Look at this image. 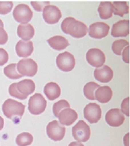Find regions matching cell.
Wrapping results in <instances>:
<instances>
[{"mask_svg":"<svg viewBox=\"0 0 130 146\" xmlns=\"http://www.w3.org/2000/svg\"><path fill=\"white\" fill-rule=\"evenodd\" d=\"M65 108H70V104H69L68 101H66L65 100H61L55 103L52 107V111H53L54 115L56 117H58L59 113L60 111H62L63 109Z\"/></svg>","mask_w":130,"mask_h":146,"instance_id":"29","label":"cell"},{"mask_svg":"<svg viewBox=\"0 0 130 146\" xmlns=\"http://www.w3.org/2000/svg\"><path fill=\"white\" fill-rule=\"evenodd\" d=\"M34 33V28L30 23L20 24L17 27V35L24 41H29L31 38H33Z\"/></svg>","mask_w":130,"mask_h":146,"instance_id":"19","label":"cell"},{"mask_svg":"<svg viewBox=\"0 0 130 146\" xmlns=\"http://www.w3.org/2000/svg\"><path fill=\"white\" fill-rule=\"evenodd\" d=\"M124 145L125 146H129V133H127L124 137Z\"/></svg>","mask_w":130,"mask_h":146,"instance_id":"37","label":"cell"},{"mask_svg":"<svg viewBox=\"0 0 130 146\" xmlns=\"http://www.w3.org/2000/svg\"><path fill=\"white\" fill-rule=\"evenodd\" d=\"M101 86L99 84H97L94 82H90L85 85L83 87V94L86 96V98L90 100H94L95 96L94 93L97 88H99Z\"/></svg>","mask_w":130,"mask_h":146,"instance_id":"25","label":"cell"},{"mask_svg":"<svg viewBox=\"0 0 130 146\" xmlns=\"http://www.w3.org/2000/svg\"><path fill=\"white\" fill-rule=\"evenodd\" d=\"M8 40V34L3 27H0V45L6 44Z\"/></svg>","mask_w":130,"mask_h":146,"instance_id":"35","label":"cell"},{"mask_svg":"<svg viewBox=\"0 0 130 146\" xmlns=\"http://www.w3.org/2000/svg\"><path fill=\"white\" fill-rule=\"evenodd\" d=\"M110 27L107 23L104 22H97L92 23L89 27V35L92 38L101 39L104 38L109 33Z\"/></svg>","mask_w":130,"mask_h":146,"instance_id":"11","label":"cell"},{"mask_svg":"<svg viewBox=\"0 0 130 146\" xmlns=\"http://www.w3.org/2000/svg\"><path fill=\"white\" fill-rule=\"evenodd\" d=\"M9 93L11 96H13L15 98L19 99V100H26L27 98V96L22 95L21 93L18 91L17 88V83H13L9 86Z\"/></svg>","mask_w":130,"mask_h":146,"instance_id":"30","label":"cell"},{"mask_svg":"<svg viewBox=\"0 0 130 146\" xmlns=\"http://www.w3.org/2000/svg\"><path fill=\"white\" fill-rule=\"evenodd\" d=\"M87 62L93 67L100 68L105 65V54L98 48H91L86 54Z\"/></svg>","mask_w":130,"mask_h":146,"instance_id":"10","label":"cell"},{"mask_svg":"<svg viewBox=\"0 0 130 146\" xmlns=\"http://www.w3.org/2000/svg\"><path fill=\"white\" fill-rule=\"evenodd\" d=\"M61 29L63 33L69 34L75 38H82L87 34V25L81 21L75 20L73 17H67L61 24Z\"/></svg>","mask_w":130,"mask_h":146,"instance_id":"1","label":"cell"},{"mask_svg":"<svg viewBox=\"0 0 130 146\" xmlns=\"http://www.w3.org/2000/svg\"><path fill=\"white\" fill-rule=\"evenodd\" d=\"M69 146H84L82 143L80 142H78V141H73V142H71Z\"/></svg>","mask_w":130,"mask_h":146,"instance_id":"38","label":"cell"},{"mask_svg":"<svg viewBox=\"0 0 130 146\" xmlns=\"http://www.w3.org/2000/svg\"><path fill=\"white\" fill-rule=\"evenodd\" d=\"M93 76L97 81L103 83H107L112 79L114 73L112 69L109 66L104 65L101 67L95 68L93 72Z\"/></svg>","mask_w":130,"mask_h":146,"instance_id":"14","label":"cell"},{"mask_svg":"<svg viewBox=\"0 0 130 146\" xmlns=\"http://www.w3.org/2000/svg\"><path fill=\"white\" fill-rule=\"evenodd\" d=\"M43 18L48 24H55L62 17V13L57 6L49 5L43 9Z\"/></svg>","mask_w":130,"mask_h":146,"instance_id":"12","label":"cell"},{"mask_svg":"<svg viewBox=\"0 0 130 146\" xmlns=\"http://www.w3.org/2000/svg\"><path fill=\"white\" fill-rule=\"evenodd\" d=\"M112 5L114 7V14L119 17H123L125 14L129 13V7L126 2H113Z\"/></svg>","mask_w":130,"mask_h":146,"instance_id":"24","label":"cell"},{"mask_svg":"<svg viewBox=\"0 0 130 146\" xmlns=\"http://www.w3.org/2000/svg\"><path fill=\"white\" fill-rule=\"evenodd\" d=\"M127 46H129V44L126 40H118L114 41L112 46H111V48H112V51L116 55H121L122 51Z\"/></svg>","mask_w":130,"mask_h":146,"instance_id":"28","label":"cell"},{"mask_svg":"<svg viewBox=\"0 0 130 146\" xmlns=\"http://www.w3.org/2000/svg\"><path fill=\"white\" fill-rule=\"evenodd\" d=\"M46 132L48 138L54 141H59L63 139L65 134V127L59 121H53L49 122L46 127Z\"/></svg>","mask_w":130,"mask_h":146,"instance_id":"8","label":"cell"},{"mask_svg":"<svg viewBox=\"0 0 130 146\" xmlns=\"http://www.w3.org/2000/svg\"><path fill=\"white\" fill-rule=\"evenodd\" d=\"M16 52L19 57L21 58H27L34 51V46L33 42L29 41H24V40H19L16 45Z\"/></svg>","mask_w":130,"mask_h":146,"instance_id":"17","label":"cell"},{"mask_svg":"<svg viewBox=\"0 0 130 146\" xmlns=\"http://www.w3.org/2000/svg\"><path fill=\"white\" fill-rule=\"evenodd\" d=\"M112 90L109 86H100L94 93L95 100L101 104H106L110 101L112 98Z\"/></svg>","mask_w":130,"mask_h":146,"instance_id":"18","label":"cell"},{"mask_svg":"<svg viewBox=\"0 0 130 146\" xmlns=\"http://www.w3.org/2000/svg\"><path fill=\"white\" fill-rule=\"evenodd\" d=\"M57 67L62 72H70L74 68L76 65L75 58L71 53L65 51L60 53L56 58Z\"/></svg>","mask_w":130,"mask_h":146,"instance_id":"7","label":"cell"},{"mask_svg":"<svg viewBox=\"0 0 130 146\" xmlns=\"http://www.w3.org/2000/svg\"><path fill=\"white\" fill-rule=\"evenodd\" d=\"M48 44L56 51H62L69 45L68 40L62 36H54L48 40Z\"/></svg>","mask_w":130,"mask_h":146,"instance_id":"22","label":"cell"},{"mask_svg":"<svg viewBox=\"0 0 130 146\" xmlns=\"http://www.w3.org/2000/svg\"><path fill=\"white\" fill-rule=\"evenodd\" d=\"M77 117H78L77 113L74 110L70 108L63 109L62 111H60L58 116V118L59 120V122L62 125H66V126H69L73 124L77 120Z\"/></svg>","mask_w":130,"mask_h":146,"instance_id":"16","label":"cell"},{"mask_svg":"<svg viewBox=\"0 0 130 146\" xmlns=\"http://www.w3.org/2000/svg\"><path fill=\"white\" fill-rule=\"evenodd\" d=\"M31 6L35 9V11L41 12L43 11L44 8L47 6L50 5V2L45 1V2H39V1H32L31 2Z\"/></svg>","mask_w":130,"mask_h":146,"instance_id":"32","label":"cell"},{"mask_svg":"<svg viewBox=\"0 0 130 146\" xmlns=\"http://www.w3.org/2000/svg\"><path fill=\"white\" fill-rule=\"evenodd\" d=\"M3 26H4V24H3V21L0 19V27H3Z\"/></svg>","mask_w":130,"mask_h":146,"instance_id":"40","label":"cell"},{"mask_svg":"<svg viewBox=\"0 0 130 146\" xmlns=\"http://www.w3.org/2000/svg\"><path fill=\"white\" fill-rule=\"evenodd\" d=\"M3 127H4V120H3V118L0 116V131L3 129Z\"/></svg>","mask_w":130,"mask_h":146,"instance_id":"39","label":"cell"},{"mask_svg":"<svg viewBox=\"0 0 130 146\" xmlns=\"http://www.w3.org/2000/svg\"><path fill=\"white\" fill-rule=\"evenodd\" d=\"M9 54L6 50L0 48V66H3L8 62Z\"/></svg>","mask_w":130,"mask_h":146,"instance_id":"34","label":"cell"},{"mask_svg":"<svg viewBox=\"0 0 130 146\" xmlns=\"http://www.w3.org/2000/svg\"><path fill=\"white\" fill-rule=\"evenodd\" d=\"M3 113L9 119H13L18 116L21 117L25 111V105L12 99H8L3 104Z\"/></svg>","mask_w":130,"mask_h":146,"instance_id":"2","label":"cell"},{"mask_svg":"<svg viewBox=\"0 0 130 146\" xmlns=\"http://www.w3.org/2000/svg\"><path fill=\"white\" fill-rule=\"evenodd\" d=\"M105 121L109 126L118 127L124 123L125 116L120 110L113 108L107 112L105 115Z\"/></svg>","mask_w":130,"mask_h":146,"instance_id":"13","label":"cell"},{"mask_svg":"<svg viewBox=\"0 0 130 146\" xmlns=\"http://www.w3.org/2000/svg\"><path fill=\"white\" fill-rule=\"evenodd\" d=\"M13 3L11 1H7V2L0 1V14H8L13 9Z\"/></svg>","mask_w":130,"mask_h":146,"instance_id":"31","label":"cell"},{"mask_svg":"<svg viewBox=\"0 0 130 146\" xmlns=\"http://www.w3.org/2000/svg\"><path fill=\"white\" fill-rule=\"evenodd\" d=\"M98 13L101 19L107 20L112 17L114 13V7L111 2H101L98 6Z\"/></svg>","mask_w":130,"mask_h":146,"instance_id":"23","label":"cell"},{"mask_svg":"<svg viewBox=\"0 0 130 146\" xmlns=\"http://www.w3.org/2000/svg\"><path fill=\"white\" fill-rule=\"evenodd\" d=\"M72 134L78 142H87L91 138V128L83 121H79L72 128Z\"/></svg>","mask_w":130,"mask_h":146,"instance_id":"4","label":"cell"},{"mask_svg":"<svg viewBox=\"0 0 130 146\" xmlns=\"http://www.w3.org/2000/svg\"><path fill=\"white\" fill-rule=\"evenodd\" d=\"M17 88L18 91L22 95L27 96L33 93L35 90V84L31 79H23L17 83Z\"/></svg>","mask_w":130,"mask_h":146,"instance_id":"21","label":"cell"},{"mask_svg":"<svg viewBox=\"0 0 130 146\" xmlns=\"http://www.w3.org/2000/svg\"><path fill=\"white\" fill-rule=\"evenodd\" d=\"M111 34L114 37L128 36L129 34V20H119L114 23Z\"/></svg>","mask_w":130,"mask_h":146,"instance_id":"15","label":"cell"},{"mask_svg":"<svg viewBox=\"0 0 130 146\" xmlns=\"http://www.w3.org/2000/svg\"><path fill=\"white\" fill-rule=\"evenodd\" d=\"M33 136L28 132H23L17 135L16 143L18 146H28L33 142Z\"/></svg>","mask_w":130,"mask_h":146,"instance_id":"26","label":"cell"},{"mask_svg":"<svg viewBox=\"0 0 130 146\" xmlns=\"http://www.w3.org/2000/svg\"><path fill=\"white\" fill-rule=\"evenodd\" d=\"M44 93L49 100H54L60 96L61 89L57 83L51 82L45 85V86L44 88Z\"/></svg>","mask_w":130,"mask_h":146,"instance_id":"20","label":"cell"},{"mask_svg":"<svg viewBox=\"0 0 130 146\" xmlns=\"http://www.w3.org/2000/svg\"><path fill=\"white\" fill-rule=\"evenodd\" d=\"M122 60L123 62L129 64V46H127L124 48L122 52Z\"/></svg>","mask_w":130,"mask_h":146,"instance_id":"36","label":"cell"},{"mask_svg":"<svg viewBox=\"0 0 130 146\" xmlns=\"http://www.w3.org/2000/svg\"><path fill=\"white\" fill-rule=\"evenodd\" d=\"M83 116L85 119L91 124L97 123L101 118V109L98 104L91 103L83 109Z\"/></svg>","mask_w":130,"mask_h":146,"instance_id":"9","label":"cell"},{"mask_svg":"<svg viewBox=\"0 0 130 146\" xmlns=\"http://www.w3.org/2000/svg\"><path fill=\"white\" fill-rule=\"evenodd\" d=\"M46 107L47 101L41 93H35L29 100L28 110L31 114L39 115L45 110Z\"/></svg>","mask_w":130,"mask_h":146,"instance_id":"3","label":"cell"},{"mask_svg":"<svg viewBox=\"0 0 130 146\" xmlns=\"http://www.w3.org/2000/svg\"><path fill=\"white\" fill-rule=\"evenodd\" d=\"M17 72L22 76L33 77L37 72V65L33 59H21L17 65Z\"/></svg>","mask_w":130,"mask_h":146,"instance_id":"5","label":"cell"},{"mask_svg":"<svg viewBox=\"0 0 130 146\" xmlns=\"http://www.w3.org/2000/svg\"><path fill=\"white\" fill-rule=\"evenodd\" d=\"M3 72L5 74V76L9 79H17L22 77V76L20 75L17 71V64H15V63L10 64L4 68Z\"/></svg>","mask_w":130,"mask_h":146,"instance_id":"27","label":"cell"},{"mask_svg":"<svg viewBox=\"0 0 130 146\" xmlns=\"http://www.w3.org/2000/svg\"><path fill=\"white\" fill-rule=\"evenodd\" d=\"M13 16L20 24H27L33 17V12L27 4H19L15 7Z\"/></svg>","mask_w":130,"mask_h":146,"instance_id":"6","label":"cell"},{"mask_svg":"<svg viewBox=\"0 0 130 146\" xmlns=\"http://www.w3.org/2000/svg\"><path fill=\"white\" fill-rule=\"evenodd\" d=\"M120 110L122 111L123 114L129 117V97H126L122 100Z\"/></svg>","mask_w":130,"mask_h":146,"instance_id":"33","label":"cell"}]
</instances>
